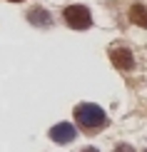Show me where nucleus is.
Listing matches in <instances>:
<instances>
[{
  "mask_svg": "<svg viewBox=\"0 0 147 152\" xmlns=\"http://www.w3.org/2000/svg\"><path fill=\"white\" fill-rule=\"evenodd\" d=\"M130 20L135 25H140V28H147V8L142 3H135L130 8Z\"/></svg>",
  "mask_w": 147,
  "mask_h": 152,
  "instance_id": "nucleus-6",
  "label": "nucleus"
},
{
  "mask_svg": "<svg viewBox=\"0 0 147 152\" xmlns=\"http://www.w3.org/2000/svg\"><path fill=\"white\" fill-rule=\"evenodd\" d=\"M110 60L117 70H125V72L135 67V55L127 48H110Z\"/></svg>",
  "mask_w": 147,
  "mask_h": 152,
  "instance_id": "nucleus-3",
  "label": "nucleus"
},
{
  "mask_svg": "<svg viewBox=\"0 0 147 152\" xmlns=\"http://www.w3.org/2000/svg\"><path fill=\"white\" fill-rule=\"evenodd\" d=\"M75 120H78L85 130H95V132L107 122L105 110H102L100 105H95V102H82V105H78V107H75Z\"/></svg>",
  "mask_w": 147,
  "mask_h": 152,
  "instance_id": "nucleus-1",
  "label": "nucleus"
},
{
  "mask_svg": "<svg viewBox=\"0 0 147 152\" xmlns=\"http://www.w3.org/2000/svg\"><path fill=\"white\" fill-rule=\"evenodd\" d=\"M65 23L75 30H87L92 25V12L85 5H67L65 8Z\"/></svg>",
  "mask_w": 147,
  "mask_h": 152,
  "instance_id": "nucleus-2",
  "label": "nucleus"
},
{
  "mask_svg": "<svg viewBox=\"0 0 147 152\" xmlns=\"http://www.w3.org/2000/svg\"><path fill=\"white\" fill-rule=\"evenodd\" d=\"M12 3H23V0H12Z\"/></svg>",
  "mask_w": 147,
  "mask_h": 152,
  "instance_id": "nucleus-9",
  "label": "nucleus"
},
{
  "mask_svg": "<svg viewBox=\"0 0 147 152\" xmlns=\"http://www.w3.org/2000/svg\"><path fill=\"white\" fill-rule=\"evenodd\" d=\"M75 137H78V130L70 122H60V125H55V127L50 130V140L57 142V145H67V142H72Z\"/></svg>",
  "mask_w": 147,
  "mask_h": 152,
  "instance_id": "nucleus-4",
  "label": "nucleus"
},
{
  "mask_svg": "<svg viewBox=\"0 0 147 152\" xmlns=\"http://www.w3.org/2000/svg\"><path fill=\"white\" fill-rule=\"evenodd\" d=\"M115 152H135V150H132V147H130V145H120V147H117V150H115Z\"/></svg>",
  "mask_w": 147,
  "mask_h": 152,
  "instance_id": "nucleus-7",
  "label": "nucleus"
},
{
  "mask_svg": "<svg viewBox=\"0 0 147 152\" xmlns=\"http://www.w3.org/2000/svg\"><path fill=\"white\" fill-rule=\"evenodd\" d=\"M82 152H97V150H95V147H85V150H82Z\"/></svg>",
  "mask_w": 147,
  "mask_h": 152,
  "instance_id": "nucleus-8",
  "label": "nucleus"
},
{
  "mask_svg": "<svg viewBox=\"0 0 147 152\" xmlns=\"http://www.w3.org/2000/svg\"><path fill=\"white\" fill-rule=\"evenodd\" d=\"M28 20L37 25V28H48L50 23H53V18H50V12L48 10H42V8H35V10H30L28 12Z\"/></svg>",
  "mask_w": 147,
  "mask_h": 152,
  "instance_id": "nucleus-5",
  "label": "nucleus"
}]
</instances>
